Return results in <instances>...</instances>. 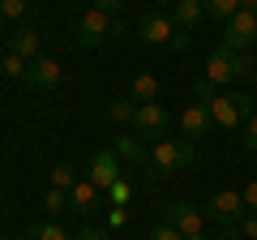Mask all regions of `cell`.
<instances>
[{
  "label": "cell",
  "mask_w": 257,
  "mask_h": 240,
  "mask_svg": "<svg viewBox=\"0 0 257 240\" xmlns=\"http://www.w3.org/2000/svg\"><path fill=\"white\" fill-rule=\"evenodd\" d=\"M248 52H231V47H214L210 52V60H206V82L210 86H236V82H244L248 77Z\"/></svg>",
  "instance_id": "obj_1"
},
{
  "label": "cell",
  "mask_w": 257,
  "mask_h": 240,
  "mask_svg": "<svg viewBox=\"0 0 257 240\" xmlns=\"http://www.w3.org/2000/svg\"><path fill=\"white\" fill-rule=\"evenodd\" d=\"M193 163V142H176V138H159L155 142V150H150V172L155 176H172V172H180V167H189Z\"/></svg>",
  "instance_id": "obj_2"
},
{
  "label": "cell",
  "mask_w": 257,
  "mask_h": 240,
  "mask_svg": "<svg viewBox=\"0 0 257 240\" xmlns=\"http://www.w3.org/2000/svg\"><path fill=\"white\" fill-rule=\"evenodd\" d=\"M107 35H120V22H111V13H103V9H86L73 26L77 47H99Z\"/></svg>",
  "instance_id": "obj_3"
},
{
  "label": "cell",
  "mask_w": 257,
  "mask_h": 240,
  "mask_svg": "<svg viewBox=\"0 0 257 240\" xmlns=\"http://www.w3.org/2000/svg\"><path fill=\"white\" fill-rule=\"evenodd\" d=\"M206 214H210L219 227H240V219H244V197H240V189H219V193L210 197V206H206Z\"/></svg>",
  "instance_id": "obj_4"
},
{
  "label": "cell",
  "mask_w": 257,
  "mask_h": 240,
  "mask_svg": "<svg viewBox=\"0 0 257 240\" xmlns=\"http://www.w3.org/2000/svg\"><path fill=\"white\" fill-rule=\"evenodd\" d=\"M253 43H257V13L240 9L236 18L223 22V47H231V52H248Z\"/></svg>",
  "instance_id": "obj_5"
},
{
  "label": "cell",
  "mask_w": 257,
  "mask_h": 240,
  "mask_svg": "<svg viewBox=\"0 0 257 240\" xmlns=\"http://www.w3.org/2000/svg\"><path fill=\"white\" fill-rule=\"evenodd\" d=\"M167 125H172V111L163 103H138V116H133V133L138 138H163Z\"/></svg>",
  "instance_id": "obj_6"
},
{
  "label": "cell",
  "mask_w": 257,
  "mask_h": 240,
  "mask_svg": "<svg viewBox=\"0 0 257 240\" xmlns=\"http://www.w3.org/2000/svg\"><path fill=\"white\" fill-rule=\"evenodd\" d=\"M60 77H64V69L56 65L52 56H35V60L26 65V77H22V82L35 86V90H56V86H60Z\"/></svg>",
  "instance_id": "obj_7"
},
{
  "label": "cell",
  "mask_w": 257,
  "mask_h": 240,
  "mask_svg": "<svg viewBox=\"0 0 257 240\" xmlns=\"http://www.w3.org/2000/svg\"><path fill=\"white\" fill-rule=\"evenodd\" d=\"M167 223H172L180 236H197V231L206 227V210L193 202H172L167 206Z\"/></svg>",
  "instance_id": "obj_8"
},
{
  "label": "cell",
  "mask_w": 257,
  "mask_h": 240,
  "mask_svg": "<svg viewBox=\"0 0 257 240\" xmlns=\"http://www.w3.org/2000/svg\"><path fill=\"white\" fill-rule=\"evenodd\" d=\"M210 129H214V116H210V107H206V103H189V107L180 111V133H184V142L206 138Z\"/></svg>",
  "instance_id": "obj_9"
},
{
  "label": "cell",
  "mask_w": 257,
  "mask_h": 240,
  "mask_svg": "<svg viewBox=\"0 0 257 240\" xmlns=\"http://www.w3.org/2000/svg\"><path fill=\"white\" fill-rule=\"evenodd\" d=\"M94 189H111L120 180V155L116 150H99V155L90 159V176H86Z\"/></svg>",
  "instance_id": "obj_10"
},
{
  "label": "cell",
  "mask_w": 257,
  "mask_h": 240,
  "mask_svg": "<svg viewBox=\"0 0 257 240\" xmlns=\"http://www.w3.org/2000/svg\"><path fill=\"white\" fill-rule=\"evenodd\" d=\"M138 30H142V39H146V43H172V35H176V22L167 18V13H146Z\"/></svg>",
  "instance_id": "obj_11"
},
{
  "label": "cell",
  "mask_w": 257,
  "mask_h": 240,
  "mask_svg": "<svg viewBox=\"0 0 257 240\" xmlns=\"http://www.w3.org/2000/svg\"><path fill=\"white\" fill-rule=\"evenodd\" d=\"M206 107H210L214 125H223V129H240V125H244V116H240V107H236V99H231V94H214Z\"/></svg>",
  "instance_id": "obj_12"
},
{
  "label": "cell",
  "mask_w": 257,
  "mask_h": 240,
  "mask_svg": "<svg viewBox=\"0 0 257 240\" xmlns=\"http://www.w3.org/2000/svg\"><path fill=\"white\" fill-rule=\"evenodd\" d=\"M69 210H77V214H94V210H99V189H94L90 180H77V185L69 189Z\"/></svg>",
  "instance_id": "obj_13"
},
{
  "label": "cell",
  "mask_w": 257,
  "mask_h": 240,
  "mask_svg": "<svg viewBox=\"0 0 257 240\" xmlns=\"http://www.w3.org/2000/svg\"><path fill=\"white\" fill-rule=\"evenodd\" d=\"M111 150L120 155V163H146V142H142L138 133H120V138L111 142Z\"/></svg>",
  "instance_id": "obj_14"
},
{
  "label": "cell",
  "mask_w": 257,
  "mask_h": 240,
  "mask_svg": "<svg viewBox=\"0 0 257 240\" xmlns=\"http://www.w3.org/2000/svg\"><path fill=\"white\" fill-rule=\"evenodd\" d=\"M39 47H43V43H39V30H35V26H22L18 35L9 39V52H13V56H22L26 65H30V60L39 56Z\"/></svg>",
  "instance_id": "obj_15"
},
{
  "label": "cell",
  "mask_w": 257,
  "mask_h": 240,
  "mask_svg": "<svg viewBox=\"0 0 257 240\" xmlns=\"http://www.w3.org/2000/svg\"><path fill=\"white\" fill-rule=\"evenodd\" d=\"M202 18H206V5H202V0H176L172 22H176L180 30H193V26H197Z\"/></svg>",
  "instance_id": "obj_16"
},
{
  "label": "cell",
  "mask_w": 257,
  "mask_h": 240,
  "mask_svg": "<svg viewBox=\"0 0 257 240\" xmlns=\"http://www.w3.org/2000/svg\"><path fill=\"white\" fill-rule=\"evenodd\" d=\"M128 99H133V103H155V99H159V82H155L150 73L133 77V86H128Z\"/></svg>",
  "instance_id": "obj_17"
},
{
  "label": "cell",
  "mask_w": 257,
  "mask_h": 240,
  "mask_svg": "<svg viewBox=\"0 0 257 240\" xmlns=\"http://www.w3.org/2000/svg\"><path fill=\"white\" fill-rule=\"evenodd\" d=\"M26 240H73V236L56 223H35V227H26Z\"/></svg>",
  "instance_id": "obj_18"
},
{
  "label": "cell",
  "mask_w": 257,
  "mask_h": 240,
  "mask_svg": "<svg viewBox=\"0 0 257 240\" xmlns=\"http://www.w3.org/2000/svg\"><path fill=\"white\" fill-rule=\"evenodd\" d=\"M73 185H77V167L73 163H56L52 167V189H64V193H69Z\"/></svg>",
  "instance_id": "obj_19"
},
{
  "label": "cell",
  "mask_w": 257,
  "mask_h": 240,
  "mask_svg": "<svg viewBox=\"0 0 257 240\" xmlns=\"http://www.w3.org/2000/svg\"><path fill=\"white\" fill-rule=\"evenodd\" d=\"M107 116L116 120V125H133V116H138V103H133V99L124 94V99H116V103L107 107Z\"/></svg>",
  "instance_id": "obj_20"
},
{
  "label": "cell",
  "mask_w": 257,
  "mask_h": 240,
  "mask_svg": "<svg viewBox=\"0 0 257 240\" xmlns=\"http://www.w3.org/2000/svg\"><path fill=\"white\" fill-rule=\"evenodd\" d=\"M202 5H206V13H214L219 22H227V18L240 13V0H202Z\"/></svg>",
  "instance_id": "obj_21"
},
{
  "label": "cell",
  "mask_w": 257,
  "mask_h": 240,
  "mask_svg": "<svg viewBox=\"0 0 257 240\" xmlns=\"http://www.w3.org/2000/svg\"><path fill=\"white\" fill-rule=\"evenodd\" d=\"M43 210H69V193H64V189H47L43 193Z\"/></svg>",
  "instance_id": "obj_22"
},
{
  "label": "cell",
  "mask_w": 257,
  "mask_h": 240,
  "mask_svg": "<svg viewBox=\"0 0 257 240\" xmlns=\"http://www.w3.org/2000/svg\"><path fill=\"white\" fill-rule=\"evenodd\" d=\"M0 69H5V73H9V77H26V60H22V56H5V65H0Z\"/></svg>",
  "instance_id": "obj_23"
},
{
  "label": "cell",
  "mask_w": 257,
  "mask_h": 240,
  "mask_svg": "<svg viewBox=\"0 0 257 240\" xmlns=\"http://www.w3.org/2000/svg\"><path fill=\"white\" fill-rule=\"evenodd\" d=\"M22 13H26V0H0V18H22Z\"/></svg>",
  "instance_id": "obj_24"
},
{
  "label": "cell",
  "mask_w": 257,
  "mask_h": 240,
  "mask_svg": "<svg viewBox=\"0 0 257 240\" xmlns=\"http://www.w3.org/2000/svg\"><path fill=\"white\" fill-rule=\"evenodd\" d=\"M146 240H184V236H180V231H176V227H172V223H159V227H155V231H150V236H146Z\"/></svg>",
  "instance_id": "obj_25"
},
{
  "label": "cell",
  "mask_w": 257,
  "mask_h": 240,
  "mask_svg": "<svg viewBox=\"0 0 257 240\" xmlns=\"http://www.w3.org/2000/svg\"><path fill=\"white\" fill-rule=\"evenodd\" d=\"M240 197H244V210H248V214H257V180H248V185L240 189Z\"/></svg>",
  "instance_id": "obj_26"
},
{
  "label": "cell",
  "mask_w": 257,
  "mask_h": 240,
  "mask_svg": "<svg viewBox=\"0 0 257 240\" xmlns=\"http://www.w3.org/2000/svg\"><path fill=\"white\" fill-rule=\"evenodd\" d=\"M107 193H111V202H128V193H133V185H128L124 176H120L116 185H111V189H107Z\"/></svg>",
  "instance_id": "obj_27"
},
{
  "label": "cell",
  "mask_w": 257,
  "mask_h": 240,
  "mask_svg": "<svg viewBox=\"0 0 257 240\" xmlns=\"http://www.w3.org/2000/svg\"><path fill=\"white\" fill-rule=\"evenodd\" d=\"M231 99H236V107H240V116H244V120L253 116V99H248L244 90H231Z\"/></svg>",
  "instance_id": "obj_28"
},
{
  "label": "cell",
  "mask_w": 257,
  "mask_h": 240,
  "mask_svg": "<svg viewBox=\"0 0 257 240\" xmlns=\"http://www.w3.org/2000/svg\"><path fill=\"white\" fill-rule=\"evenodd\" d=\"M189 43H193V35H189V30H180V26H176V35H172V43H167V47H172V52H184Z\"/></svg>",
  "instance_id": "obj_29"
},
{
  "label": "cell",
  "mask_w": 257,
  "mask_h": 240,
  "mask_svg": "<svg viewBox=\"0 0 257 240\" xmlns=\"http://www.w3.org/2000/svg\"><path fill=\"white\" fill-rule=\"evenodd\" d=\"M244 146H248V150H257V116H248V120H244Z\"/></svg>",
  "instance_id": "obj_30"
},
{
  "label": "cell",
  "mask_w": 257,
  "mask_h": 240,
  "mask_svg": "<svg viewBox=\"0 0 257 240\" xmlns=\"http://www.w3.org/2000/svg\"><path fill=\"white\" fill-rule=\"evenodd\" d=\"M240 231H244V240H257V214H244L240 219Z\"/></svg>",
  "instance_id": "obj_31"
},
{
  "label": "cell",
  "mask_w": 257,
  "mask_h": 240,
  "mask_svg": "<svg viewBox=\"0 0 257 240\" xmlns=\"http://www.w3.org/2000/svg\"><path fill=\"white\" fill-rule=\"evenodd\" d=\"M77 240H111V236L103 227H82V231H77Z\"/></svg>",
  "instance_id": "obj_32"
},
{
  "label": "cell",
  "mask_w": 257,
  "mask_h": 240,
  "mask_svg": "<svg viewBox=\"0 0 257 240\" xmlns=\"http://www.w3.org/2000/svg\"><path fill=\"white\" fill-rule=\"evenodd\" d=\"M120 5L124 0H94V9H103V13H120Z\"/></svg>",
  "instance_id": "obj_33"
},
{
  "label": "cell",
  "mask_w": 257,
  "mask_h": 240,
  "mask_svg": "<svg viewBox=\"0 0 257 240\" xmlns=\"http://www.w3.org/2000/svg\"><path fill=\"white\" fill-rule=\"evenodd\" d=\"M219 240H244V231H240V227H223Z\"/></svg>",
  "instance_id": "obj_34"
},
{
  "label": "cell",
  "mask_w": 257,
  "mask_h": 240,
  "mask_svg": "<svg viewBox=\"0 0 257 240\" xmlns=\"http://www.w3.org/2000/svg\"><path fill=\"white\" fill-rule=\"evenodd\" d=\"M240 9H248V13H257V0H240Z\"/></svg>",
  "instance_id": "obj_35"
},
{
  "label": "cell",
  "mask_w": 257,
  "mask_h": 240,
  "mask_svg": "<svg viewBox=\"0 0 257 240\" xmlns=\"http://www.w3.org/2000/svg\"><path fill=\"white\" fill-rule=\"evenodd\" d=\"M184 240H206V231H197V236H184Z\"/></svg>",
  "instance_id": "obj_36"
},
{
  "label": "cell",
  "mask_w": 257,
  "mask_h": 240,
  "mask_svg": "<svg viewBox=\"0 0 257 240\" xmlns=\"http://www.w3.org/2000/svg\"><path fill=\"white\" fill-rule=\"evenodd\" d=\"M155 5H176V0H155Z\"/></svg>",
  "instance_id": "obj_37"
},
{
  "label": "cell",
  "mask_w": 257,
  "mask_h": 240,
  "mask_svg": "<svg viewBox=\"0 0 257 240\" xmlns=\"http://www.w3.org/2000/svg\"><path fill=\"white\" fill-rule=\"evenodd\" d=\"M0 30H5V18H0Z\"/></svg>",
  "instance_id": "obj_38"
}]
</instances>
